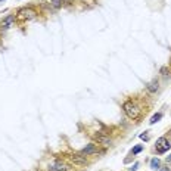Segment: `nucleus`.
I'll return each mask as SVG.
<instances>
[{"label": "nucleus", "mask_w": 171, "mask_h": 171, "mask_svg": "<svg viewBox=\"0 0 171 171\" xmlns=\"http://www.w3.org/2000/svg\"><path fill=\"white\" fill-rule=\"evenodd\" d=\"M93 139L96 140L99 145H103V146H111L112 145V140H111V137L109 136H105V134H100V133H97L93 136Z\"/></svg>", "instance_id": "39448f33"}, {"label": "nucleus", "mask_w": 171, "mask_h": 171, "mask_svg": "<svg viewBox=\"0 0 171 171\" xmlns=\"http://www.w3.org/2000/svg\"><path fill=\"white\" fill-rule=\"evenodd\" d=\"M170 140H167L165 137H159L156 140V154H165L167 150H170Z\"/></svg>", "instance_id": "7ed1b4c3"}, {"label": "nucleus", "mask_w": 171, "mask_h": 171, "mask_svg": "<svg viewBox=\"0 0 171 171\" xmlns=\"http://www.w3.org/2000/svg\"><path fill=\"white\" fill-rule=\"evenodd\" d=\"M142 150H143V146H142V145H137V146H134V148H133V150H131V154H133V156H134V155L140 154Z\"/></svg>", "instance_id": "ddd939ff"}, {"label": "nucleus", "mask_w": 171, "mask_h": 171, "mask_svg": "<svg viewBox=\"0 0 171 171\" xmlns=\"http://www.w3.org/2000/svg\"><path fill=\"white\" fill-rule=\"evenodd\" d=\"M137 167H139V164H137V162H136L134 165H131V168H130V170H131V171H136V170H137Z\"/></svg>", "instance_id": "dca6fc26"}, {"label": "nucleus", "mask_w": 171, "mask_h": 171, "mask_svg": "<svg viewBox=\"0 0 171 171\" xmlns=\"http://www.w3.org/2000/svg\"><path fill=\"white\" fill-rule=\"evenodd\" d=\"M122 109H124V112H126L127 117L131 118V120H137V118L140 117V112H142L140 106H139L136 102H133V100H127V102H124Z\"/></svg>", "instance_id": "f257e3e1"}, {"label": "nucleus", "mask_w": 171, "mask_h": 171, "mask_svg": "<svg viewBox=\"0 0 171 171\" xmlns=\"http://www.w3.org/2000/svg\"><path fill=\"white\" fill-rule=\"evenodd\" d=\"M71 159L74 161L75 164H81V165L87 164V158H86L84 155H81V154H74L72 156H71Z\"/></svg>", "instance_id": "1a4fd4ad"}, {"label": "nucleus", "mask_w": 171, "mask_h": 171, "mask_svg": "<svg viewBox=\"0 0 171 171\" xmlns=\"http://www.w3.org/2000/svg\"><path fill=\"white\" fill-rule=\"evenodd\" d=\"M61 5H62L61 0H44L43 2V6L46 9H49V11H56V9L61 7Z\"/></svg>", "instance_id": "0eeeda50"}, {"label": "nucleus", "mask_w": 171, "mask_h": 171, "mask_svg": "<svg viewBox=\"0 0 171 171\" xmlns=\"http://www.w3.org/2000/svg\"><path fill=\"white\" fill-rule=\"evenodd\" d=\"M81 155H84V156H87V155H93V154H97V145H95V143H90V145H87L84 149H81Z\"/></svg>", "instance_id": "6e6552de"}, {"label": "nucleus", "mask_w": 171, "mask_h": 171, "mask_svg": "<svg viewBox=\"0 0 171 171\" xmlns=\"http://www.w3.org/2000/svg\"><path fill=\"white\" fill-rule=\"evenodd\" d=\"M167 162H171V155L170 156H167Z\"/></svg>", "instance_id": "a211bd4d"}, {"label": "nucleus", "mask_w": 171, "mask_h": 171, "mask_svg": "<svg viewBox=\"0 0 171 171\" xmlns=\"http://www.w3.org/2000/svg\"><path fill=\"white\" fill-rule=\"evenodd\" d=\"M69 167L62 161H53L47 165V171H68Z\"/></svg>", "instance_id": "20e7f679"}, {"label": "nucleus", "mask_w": 171, "mask_h": 171, "mask_svg": "<svg viewBox=\"0 0 171 171\" xmlns=\"http://www.w3.org/2000/svg\"><path fill=\"white\" fill-rule=\"evenodd\" d=\"M61 2H62V3H67V5H68V3H72V0H61Z\"/></svg>", "instance_id": "f3484780"}, {"label": "nucleus", "mask_w": 171, "mask_h": 171, "mask_svg": "<svg viewBox=\"0 0 171 171\" xmlns=\"http://www.w3.org/2000/svg\"><path fill=\"white\" fill-rule=\"evenodd\" d=\"M156 171H170V170H168V167H159Z\"/></svg>", "instance_id": "4468645a"}, {"label": "nucleus", "mask_w": 171, "mask_h": 171, "mask_svg": "<svg viewBox=\"0 0 171 171\" xmlns=\"http://www.w3.org/2000/svg\"><path fill=\"white\" fill-rule=\"evenodd\" d=\"M161 118H162V114H161V112H158V114H155L154 117L150 118V121H149V122H150V124H155V122H158Z\"/></svg>", "instance_id": "f8f14e48"}, {"label": "nucleus", "mask_w": 171, "mask_h": 171, "mask_svg": "<svg viewBox=\"0 0 171 171\" xmlns=\"http://www.w3.org/2000/svg\"><path fill=\"white\" fill-rule=\"evenodd\" d=\"M140 139H143V140H149V136L148 134H140Z\"/></svg>", "instance_id": "2eb2a0df"}, {"label": "nucleus", "mask_w": 171, "mask_h": 171, "mask_svg": "<svg viewBox=\"0 0 171 171\" xmlns=\"http://www.w3.org/2000/svg\"><path fill=\"white\" fill-rule=\"evenodd\" d=\"M146 89H148V90L150 91V93H156V91H158V89H159V83H158L156 80L150 81V83H148Z\"/></svg>", "instance_id": "9d476101"}, {"label": "nucleus", "mask_w": 171, "mask_h": 171, "mask_svg": "<svg viewBox=\"0 0 171 171\" xmlns=\"http://www.w3.org/2000/svg\"><path fill=\"white\" fill-rule=\"evenodd\" d=\"M13 22H15V15H7V16L2 21V24H0V31H6V30H9Z\"/></svg>", "instance_id": "423d86ee"}, {"label": "nucleus", "mask_w": 171, "mask_h": 171, "mask_svg": "<svg viewBox=\"0 0 171 171\" xmlns=\"http://www.w3.org/2000/svg\"><path fill=\"white\" fill-rule=\"evenodd\" d=\"M2 2H3V0H0V3H2Z\"/></svg>", "instance_id": "6ab92c4d"}, {"label": "nucleus", "mask_w": 171, "mask_h": 171, "mask_svg": "<svg viewBox=\"0 0 171 171\" xmlns=\"http://www.w3.org/2000/svg\"><path fill=\"white\" fill-rule=\"evenodd\" d=\"M18 19H22V21H30V19H34L37 16V12L33 7H22L18 11Z\"/></svg>", "instance_id": "f03ea898"}, {"label": "nucleus", "mask_w": 171, "mask_h": 171, "mask_svg": "<svg viewBox=\"0 0 171 171\" xmlns=\"http://www.w3.org/2000/svg\"><path fill=\"white\" fill-rule=\"evenodd\" d=\"M159 167H161V162H159V159H158V158H152V159H150V168L158 170Z\"/></svg>", "instance_id": "9b49d317"}]
</instances>
